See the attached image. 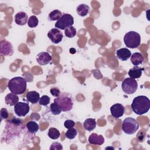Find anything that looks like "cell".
Returning a JSON list of instances; mask_svg holds the SVG:
<instances>
[{
	"instance_id": "obj_1",
	"label": "cell",
	"mask_w": 150,
	"mask_h": 150,
	"mask_svg": "<svg viewBox=\"0 0 150 150\" xmlns=\"http://www.w3.org/2000/svg\"><path fill=\"white\" fill-rule=\"evenodd\" d=\"M132 111L137 115L146 113L150 108L149 99L145 96L135 97L131 104Z\"/></svg>"
},
{
	"instance_id": "obj_2",
	"label": "cell",
	"mask_w": 150,
	"mask_h": 150,
	"mask_svg": "<svg viewBox=\"0 0 150 150\" xmlns=\"http://www.w3.org/2000/svg\"><path fill=\"white\" fill-rule=\"evenodd\" d=\"M26 80L20 76L15 77L9 80L8 88L11 93L15 94H22L26 90Z\"/></svg>"
},
{
	"instance_id": "obj_3",
	"label": "cell",
	"mask_w": 150,
	"mask_h": 150,
	"mask_svg": "<svg viewBox=\"0 0 150 150\" xmlns=\"http://www.w3.org/2000/svg\"><path fill=\"white\" fill-rule=\"evenodd\" d=\"M54 102L61 108L62 111H69L73 108L72 97L69 93H61L58 97L54 99Z\"/></svg>"
},
{
	"instance_id": "obj_4",
	"label": "cell",
	"mask_w": 150,
	"mask_h": 150,
	"mask_svg": "<svg viewBox=\"0 0 150 150\" xmlns=\"http://www.w3.org/2000/svg\"><path fill=\"white\" fill-rule=\"evenodd\" d=\"M124 42L127 47L135 49L138 47L141 43V36L135 31L127 32L124 37Z\"/></svg>"
},
{
	"instance_id": "obj_5",
	"label": "cell",
	"mask_w": 150,
	"mask_h": 150,
	"mask_svg": "<svg viewBox=\"0 0 150 150\" xmlns=\"http://www.w3.org/2000/svg\"><path fill=\"white\" fill-rule=\"evenodd\" d=\"M139 128L137 121L132 117H127L122 121V129L127 134L132 135Z\"/></svg>"
},
{
	"instance_id": "obj_6",
	"label": "cell",
	"mask_w": 150,
	"mask_h": 150,
	"mask_svg": "<svg viewBox=\"0 0 150 150\" xmlns=\"http://www.w3.org/2000/svg\"><path fill=\"white\" fill-rule=\"evenodd\" d=\"M121 88L125 94H132L137 90L138 83L136 80L130 77H127L122 82Z\"/></svg>"
},
{
	"instance_id": "obj_7",
	"label": "cell",
	"mask_w": 150,
	"mask_h": 150,
	"mask_svg": "<svg viewBox=\"0 0 150 150\" xmlns=\"http://www.w3.org/2000/svg\"><path fill=\"white\" fill-rule=\"evenodd\" d=\"M74 24L73 17L69 13H64L62 17L56 22L54 26L57 29L65 30Z\"/></svg>"
},
{
	"instance_id": "obj_8",
	"label": "cell",
	"mask_w": 150,
	"mask_h": 150,
	"mask_svg": "<svg viewBox=\"0 0 150 150\" xmlns=\"http://www.w3.org/2000/svg\"><path fill=\"white\" fill-rule=\"evenodd\" d=\"M30 110L29 103L18 102L14 106V111L18 117H25Z\"/></svg>"
},
{
	"instance_id": "obj_9",
	"label": "cell",
	"mask_w": 150,
	"mask_h": 150,
	"mask_svg": "<svg viewBox=\"0 0 150 150\" xmlns=\"http://www.w3.org/2000/svg\"><path fill=\"white\" fill-rule=\"evenodd\" d=\"M47 36L52 43L57 44L62 42L63 35L59 29L53 28L48 32Z\"/></svg>"
},
{
	"instance_id": "obj_10",
	"label": "cell",
	"mask_w": 150,
	"mask_h": 150,
	"mask_svg": "<svg viewBox=\"0 0 150 150\" xmlns=\"http://www.w3.org/2000/svg\"><path fill=\"white\" fill-rule=\"evenodd\" d=\"M14 49L12 45L6 40H1L0 43V53L4 56H12Z\"/></svg>"
},
{
	"instance_id": "obj_11",
	"label": "cell",
	"mask_w": 150,
	"mask_h": 150,
	"mask_svg": "<svg viewBox=\"0 0 150 150\" xmlns=\"http://www.w3.org/2000/svg\"><path fill=\"white\" fill-rule=\"evenodd\" d=\"M110 112L111 115L115 118H119L122 117L125 112L124 106L120 103L113 104L110 107Z\"/></svg>"
},
{
	"instance_id": "obj_12",
	"label": "cell",
	"mask_w": 150,
	"mask_h": 150,
	"mask_svg": "<svg viewBox=\"0 0 150 150\" xmlns=\"http://www.w3.org/2000/svg\"><path fill=\"white\" fill-rule=\"evenodd\" d=\"M36 61L41 66L46 65L49 64L52 60V56L49 53L42 52L36 56Z\"/></svg>"
},
{
	"instance_id": "obj_13",
	"label": "cell",
	"mask_w": 150,
	"mask_h": 150,
	"mask_svg": "<svg viewBox=\"0 0 150 150\" xmlns=\"http://www.w3.org/2000/svg\"><path fill=\"white\" fill-rule=\"evenodd\" d=\"M89 144L92 145H101L104 143V138L102 135H98L96 133H92L88 138Z\"/></svg>"
},
{
	"instance_id": "obj_14",
	"label": "cell",
	"mask_w": 150,
	"mask_h": 150,
	"mask_svg": "<svg viewBox=\"0 0 150 150\" xmlns=\"http://www.w3.org/2000/svg\"><path fill=\"white\" fill-rule=\"evenodd\" d=\"M28 21V16L26 12L20 11L18 12L15 16V23L21 26L25 25Z\"/></svg>"
},
{
	"instance_id": "obj_15",
	"label": "cell",
	"mask_w": 150,
	"mask_h": 150,
	"mask_svg": "<svg viewBox=\"0 0 150 150\" xmlns=\"http://www.w3.org/2000/svg\"><path fill=\"white\" fill-rule=\"evenodd\" d=\"M116 56L118 59L122 61L127 60L131 56V53L127 48H121L117 50Z\"/></svg>"
},
{
	"instance_id": "obj_16",
	"label": "cell",
	"mask_w": 150,
	"mask_h": 150,
	"mask_svg": "<svg viewBox=\"0 0 150 150\" xmlns=\"http://www.w3.org/2000/svg\"><path fill=\"white\" fill-rule=\"evenodd\" d=\"M144 70V68H141L138 66H134L133 67L129 69V70L128 72V74L129 75L130 78L134 79H138L141 76L142 73Z\"/></svg>"
},
{
	"instance_id": "obj_17",
	"label": "cell",
	"mask_w": 150,
	"mask_h": 150,
	"mask_svg": "<svg viewBox=\"0 0 150 150\" xmlns=\"http://www.w3.org/2000/svg\"><path fill=\"white\" fill-rule=\"evenodd\" d=\"M5 102L7 105L13 106L19 102V97L16 94L12 93H8L5 97Z\"/></svg>"
},
{
	"instance_id": "obj_18",
	"label": "cell",
	"mask_w": 150,
	"mask_h": 150,
	"mask_svg": "<svg viewBox=\"0 0 150 150\" xmlns=\"http://www.w3.org/2000/svg\"><path fill=\"white\" fill-rule=\"evenodd\" d=\"M26 100L33 104H36L40 99V95L39 93L36 91H30L28 92L26 95Z\"/></svg>"
},
{
	"instance_id": "obj_19",
	"label": "cell",
	"mask_w": 150,
	"mask_h": 150,
	"mask_svg": "<svg viewBox=\"0 0 150 150\" xmlns=\"http://www.w3.org/2000/svg\"><path fill=\"white\" fill-rule=\"evenodd\" d=\"M130 60L132 64L134 66H138L141 64L144 61V56L141 53L135 52L131 54L130 57Z\"/></svg>"
},
{
	"instance_id": "obj_20",
	"label": "cell",
	"mask_w": 150,
	"mask_h": 150,
	"mask_svg": "<svg viewBox=\"0 0 150 150\" xmlns=\"http://www.w3.org/2000/svg\"><path fill=\"white\" fill-rule=\"evenodd\" d=\"M83 127L87 131H91L94 130L96 127V120L94 118H87L83 123Z\"/></svg>"
},
{
	"instance_id": "obj_21",
	"label": "cell",
	"mask_w": 150,
	"mask_h": 150,
	"mask_svg": "<svg viewBox=\"0 0 150 150\" xmlns=\"http://www.w3.org/2000/svg\"><path fill=\"white\" fill-rule=\"evenodd\" d=\"M90 11V7L84 4H81L78 5L76 8V11L77 14L80 16H86Z\"/></svg>"
},
{
	"instance_id": "obj_22",
	"label": "cell",
	"mask_w": 150,
	"mask_h": 150,
	"mask_svg": "<svg viewBox=\"0 0 150 150\" xmlns=\"http://www.w3.org/2000/svg\"><path fill=\"white\" fill-rule=\"evenodd\" d=\"M26 127L29 133L35 134L39 129V125L34 121H30L26 124Z\"/></svg>"
},
{
	"instance_id": "obj_23",
	"label": "cell",
	"mask_w": 150,
	"mask_h": 150,
	"mask_svg": "<svg viewBox=\"0 0 150 150\" xmlns=\"http://www.w3.org/2000/svg\"><path fill=\"white\" fill-rule=\"evenodd\" d=\"M62 16V13L61 11L57 9H55L50 12L48 16V20L49 21H58Z\"/></svg>"
},
{
	"instance_id": "obj_24",
	"label": "cell",
	"mask_w": 150,
	"mask_h": 150,
	"mask_svg": "<svg viewBox=\"0 0 150 150\" xmlns=\"http://www.w3.org/2000/svg\"><path fill=\"white\" fill-rule=\"evenodd\" d=\"M48 136L50 138L52 139H57L60 136V133L59 131L56 128L51 127L49 128L48 131Z\"/></svg>"
},
{
	"instance_id": "obj_25",
	"label": "cell",
	"mask_w": 150,
	"mask_h": 150,
	"mask_svg": "<svg viewBox=\"0 0 150 150\" xmlns=\"http://www.w3.org/2000/svg\"><path fill=\"white\" fill-rule=\"evenodd\" d=\"M76 33H77L76 29L73 26L69 27L64 30V34L66 36L69 38H72L74 37L76 35Z\"/></svg>"
},
{
	"instance_id": "obj_26",
	"label": "cell",
	"mask_w": 150,
	"mask_h": 150,
	"mask_svg": "<svg viewBox=\"0 0 150 150\" xmlns=\"http://www.w3.org/2000/svg\"><path fill=\"white\" fill-rule=\"evenodd\" d=\"M39 23V20L38 18L35 15H32L29 17L28 21V25L30 28H35L38 26Z\"/></svg>"
},
{
	"instance_id": "obj_27",
	"label": "cell",
	"mask_w": 150,
	"mask_h": 150,
	"mask_svg": "<svg viewBox=\"0 0 150 150\" xmlns=\"http://www.w3.org/2000/svg\"><path fill=\"white\" fill-rule=\"evenodd\" d=\"M50 109L52 113L54 115L60 114L61 113V112L62 111L61 108L54 102L50 104Z\"/></svg>"
},
{
	"instance_id": "obj_28",
	"label": "cell",
	"mask_w": 150,
	"mask_h": 150,
	"mask_svg": "<svg viewBox=\"0 0 150 150\" xmlns=\"http://www.w3.org/2000/svg\"><path fill=\"white\" fill-rule=\"evenodd\" d=\"M77 134V131L76 129L73 128L68 129L66 132V137L69 139H74Z\"/></svg>"
},
{
	"instance_id": "obj_29",
	"label": "cell",
	"mask_w": 150,
	"mask_h": 150,
	"mask_svg": "<svg viewBox=\"0 0 150 150\" xmlns=\"http://www.w3.org/2000/svg\"><path fill=\"white\" fill-rule=\"evenodd\" d=\"M50 98L48 96L43 95L40 98L39 103L41 105L46 106L50 103Z\"/></svg>"
},
{
	"instance_id": "obj_30",
	"label": "cell",
	"mask_w": 150,
	"mask_h": 150,
	"mask_svg": "<svg viewBox=\"0 0 150 150\" xmlns=\"http://www.w3.org/2000/svg\"><path fill=\"white\" fill-rule=\"evenodd\" d=\"M0 115H1V121L3 120L7 119L9 116L8 110L5 108H2L0 111Z\"/></svg>"
},
{
	"instance_id": "obj_31",
	"label": "cell",
	"mask_w": 150,
	"mask_h": 150,
	"mask_svg": "<svg viewBox=\"0 0 150 150\" xmlns=\"http://www.w3.org/2000/svg\"><path fill=\"white\" fill-rule=\"evenodd\" d=\"M53 149H54V150L63 149L62 145L61 144H60L59 142H53L51 144L50 147V150H53Z\"/></svg>"
},
{
	"instance_id": "obj_32",
	"label": "cell",
	"mask_w": 150,
	"mask_h": 150,
	"mask_svg": "<svg viewBox=\"0 0 150 150\" xmlns=\"http://www.w3.org/2000/svg\"><path fill=\"white\" fill-rule=\"evenodd\" d=\"M75 125V122L71 120H67L64 122V126L65 128L69 129L73 128Z\"/></svg>"
},
{
	"instance_id": "obj_33",
	"label": "cell",
	"mask_w": 150,
	"mask_h": 150,
	"mask_svg": "<svg viewBox=\"0 0 150 150\" xmlns=\"http://www.w3.org/2000/svg\"><path fill=\"white\" fill-rule=\"evenodd\" d=\"M50 92L53 96L56 97H58L59 96V94H60V91L59 89L56 87H53V88H50Z\"/></svg>"
}]
</instances>
